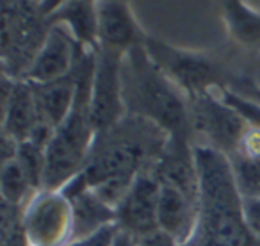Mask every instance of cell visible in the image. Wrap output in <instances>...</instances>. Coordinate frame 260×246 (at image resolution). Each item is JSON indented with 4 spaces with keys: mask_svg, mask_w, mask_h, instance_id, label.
<instances>
[{
    "mask_svg": "<svg viewBox=\"0 0 260 246\" xmlns=\"http://www.w3.org/2000/svg\"><path fill=\"white\" fill-rule=\"evenodd\" d=\"M237 152H242L249 157H258L260 159V129L248 127L244 132V138L241 141Z\"/></svg>",
    "mask_w": 260,
    "mask_h": 246,
    "instance_id": "cell-28",
    "label": "cell"
},
{
    "mask_svg": "<svg viewBox=\"0 0 260 246\" xmlns=\"http://www.w3.org/2000/svg\"><path fill=\"white\" fill-rule=\"evenodd\" d=\"M168 138L150 119L126 114L112 129L96 134L86 166L77 177L89 189L111 177H136L152 170Z\"/></svg>",
    "mask_w": 260,
    "mask_h": 246,
    "instance_id": "cell-2",
    "label": "cell"
},
{
    "mask_svg": "<svg viewBox=\"0 0 260 246\" xmlns=\"http://www.w3.org/2000/svg\"><path fill=\"white\" fill-rule=\"evenodd\" d=\"M123 55V52L107 47L96 48L89 100L91 125L96 134L112 129L126 116L121 82Z\"/></svg>",
    "mask_w": 260,
    "mask_h": 246,
    "instance_id": "cell-8",
    "label": "cell"
},
{
    "mask_svg": "<svg viewBox=\"0 0 260 246\" xmlns=\"http://www.w3.org/2000/svg\"><path fill=\"white\" fill-rule=\"evenodd\" d=\"M234 171L235 186L242 200L260 198V159L249 157L242 152L228 156Z\"/></svg>",
    "mask_w": 260,
    "mask_h": 246,
    "instance_id": "cell-21",
    "label": "cell"
},
{
    "mask_svg": "<svg viewBox=\"0 0 260 246\" xmlns=\"http://www.w3.org/2000/svg\"><path fill=\"white\" fill-rule=\"evenodd\" d=\"M64 2H70V0H43V2L40 4V9L45 16H48L50 13H54L59 6L64 4Z\"/></svg>",
    "mask_w": 260,
    "mask_h": 246,
    "instance_id": "cell-31",
    "label": "cell"
},
{
    "mask_svg": "<svg viewBox=\"0 0 260 246\" xmlns=\"http://www.w3.org/2000/svg\"><path fill=\"white\" fill-rule=\"evenodd\" d=\"M216 93L219 95V98L228 104L242 119L246 121L248 127H256L260 129V104L251 98L244 97V95H239L235 91H232L230 87L223 86L219 89H216Z\"/></svg>",
    "mask_w": 260,
    "mask_h": 246,
    "instance_id": "cell-23",
    "label": "cell"
},
{
    "mask_svg": "<svg viewBox=\"0 0 260 246\" xmlns=\"http://www.w3.org/2000/svg\"><path fill=\"white\" fill-rule=\"evenodd\" d=\"M23 209L2 203L0 212V246H32L22 223Z\"/></svg>",
    "mask_w": 260,
    "mask_h": 246,
    "instance_id": "cell-22",
    "label": "cell"
},
{
    "mask_svg": "<svg viewBox=\"0 0 260 246\" xmlns=\"http://www.w3.org/2000/svg\"><path fill=\"white\" fill-rule=\"evenodd\" d=\"M80 52H82V47L77 43V40L66 27L50 25L43 47L38 52L36 59L23 79L34 84H45L62 79L73 72Z\"/></svg>",
    "mask_w": 260,
    "mask_h": 246,
    "instance_id": "cell-13",
    "label": "cell"
},
{
    "mask_svg": "<svg viewBox=\"0 0 260 246\" xmlns=\"http://www.w3.org/2000/svg\"><path fill=\"white\" fill-rule=\"evenodd\" d=\"M145 48L152 61L177 84L187 98L226 86L230 77L219 63L200 52L182 50L162 40L146 36Z\"/></svg>",
    "mask_w": 260,
    "mask_h": 246,
    "instance_id": "cell-5",
    "label": "cell"
},
{
    "mask_svg": "<svg viewBox=\"0 0 260 246\" xmlns=\"http://www.w3.org/2000/svg\"><path fill=\"white\" fill-rule=\"evenodd\" d=\"M189 121L194 145H207L232 156L239 150L246 121L219 98L216 91L189 98Z\"/></svg>",
    "mask_w": 260,
    "mask_h": 246,
    "instance_id": "cell-7",
    "label": "cell"
},
{
    "mask_svg": "<svg viewBox=\"0 0 260 246\" xmlns=\"http://www.w3.org/2000/svg\"><path fill=\"white\" fill-rule=\"evenodd\" d=\"M98 0H70L47 16L50 25H62L82 48H98Z\"/></svg>",
    "mask_w": 260,
    "mask_h": 246,
    "instance_id": "cell-16",
    "label": "cell"
},
{
    "mask_svg": "<svg viewBox=\"0 0 260 246\" xmlns=\"http://www.w3.org/2000/svg\"><path fill=\"white\" fill-rule=\"evenodd\" d=\"M112 246H138V241H136L134 235L126 234L123 230H118L114 241H112Z\"/></svg>",
    "mask_w": 260,
    "mask_h": 246,
    "instance_id": "cell-30",
    "label": "cell"
},
{
    "mask_svg": "<svg viewBox=\"0 0 260 246\" xmlns=\"http://www.w3.org/2000/svg\"><path fill=\"white\" fill-rule=\"evenodd\" d=\"M136 241H138V246H180L177 239L171 237L166 232L159 230V228L146 235H141Z\"/></svg>",
    "mask_w": 260,
    "mask_h": 246,
    "instance_id": "cell-29",
    "label": "cell"
},
{
    "mask_svg": "<svg viewBox=\"0 0 260 246\" xmlns=\"http://www.w3.org/2000/svg\"><path fill=\"white\" fill-rule=\"evenodd\" d=\"M223 16L230 34L244 47L260 48V13L244 0H223Z\"/></svg>",
    "mask_w": 260,
    "mask_h": 246,
    "instance_id": "cell-19",
    "label": "cell"
},
{
    "mask_svg": "<svg viewBox=\"0 0 260 246\" xmlns=\"http://www.w3.org/2000/svg\"><path fill=\"white\" fill-rule=\"evenodd\" d=\"M242 216L253 237L260 241V198L242 200Z\"/></svg>",
    "mask_w": 260,
    "mask_h": 246,
    "instance_id": "cell-26",
    "label": "cell"
},
{
    "mask_svg": "<svg viewBox=\"0 0 260 246\" xmlns=\"http://www.w3.org/2000/svg\"><path fill=\"white\" fill-rule=\"evenodd\" d=\"M200 184V218L214 220L242 214V198L235 186L228 156L207 145H194Z\"/></svg>",
    "mask_w": 260,
    "mask_h": 246,
    "instance_id": "cell-6",
    "label": "cell"
},
{
    "mask_svg": "<svg viewBox=\"0 0 260 246\" xmlns=\"http://www.w3.org/2000/svg\"><path fill=\"white\" fill-rule=\"evenodd\" d=\"M32 2H36V4H38V6H40V4H41V2H43V0H32Z\"/></svg>",
    "mask_w": 260,
    "mask_h": 246,
    "instance_id": "cell-32",
    "label": "cell"
},
{
    "mask_svg": "<svg viewBox=\"0 0 260 246\" xmlns=\"http://www.w3.org/2000/svg\"><path fill=\"white\" fill-rule=\"evenodd\" d=\"M126 114L153 121L168 136L191 134L189 98L152 61L145 43L125 52L121 63Z\"/></svg>",
    "mask_w": 260,
    "mask_h": 246,
    "instance_id": "cell-1",
    "label": "cell"
},
{
    "mask_svg": "<svg viewBox=\"0 0 260 246\" xmlns=\"http://www.w3.org/2000/svg\"><path fill=\"white\" fill-rule=\"evenodd\" d=\"M30 82V80H29ZM34 95H36L38 111H40L41 121L57 129L72 112L73 102L77 93V75L75 68L70 75L62 79L52 80L45 84H34Z\"/></svg>",
    "mask_w": 260,
    "mask_h": 246,
    "instance_id": "cell-17",
    "label": "cell"
},
{
    "mask_svg": "<svg viewBox=\"0 0 260 246\" xmlns=\"http://www.w3.org/2000/svg\"><path fill=\"white\" fill-rule=\"evenodd\" d=\"M138 177V175H136ZM136 177H130V175H121V177H111L102 180L100 184L93 186V191L104 200L105 203H109L111 207H118L121 203V200L126 196L130 186L134 182Z\"/></svg>",
    "mask_w": 260,
    "mask_h": 246,
    "instance_id": "cell-24",
    "label": "cell"
},
{
    "mask_svg": "<svg viewBox=\"0 0 260 246\" xmlns=\"http://www.w3.org/2000/svg\"><path fill=\"white\" fill-rule=\"evenodd\" d=\"M2 2V73L23 79L50 30L47 16L32 0Z\"/></svg>",
    "mask_w": 260,
    "mask_h": 246,
    "instance_id": "cell-4",
    "label": "cell"
},
{
    "mask_svg": "<svg viewBox=\"0 0 260 246\" xmlns=\"http://www.w3.org/2000/svg\"><path fill=\"white\" fill-rule=\"evenodd\" d=\"M160 182L150 170L141 171L134 178L126 196L116 207V225L119 230L136 239L157 230V207H159Z\"/></svg>",
    "mask_w": 260,
    "mask_h": 246,
    "instance_id": "cell-10",
    "label": "cell"
},
{
    "mask_svg": "<svg viewBox=\"0 0 260 246\" xmlns=\"http://www.w3.org/2000/svg\"><path fill=\"white\" fill-rule=\"evenodd\" d=\"M150 171L155 175L160 186H170L198 203V168H196L194 143L191 136H170L159 159Z\"/></svg>",
    "mask_w": 260,
    "mask_h": 246,
    "instance_id": "cell-11",
    "label": "cell"
},
{
    "mask_svg": "<svg viewBox=\"0 0 260 246\" xmlns=\"http://www.w3.org/2000/svg\"><path fill=\"white\" fill-rule=\"evenodd\" d=\"M32 246H64L72 239V203L61 191L41 189L22 212Z\"/></svg>",
    "mask_w": 260,
    "mask_h": 246,
    "instance_id": "cell-9",
    "label": "cell"
},
{
    "mask_svg": "<svg viewBox=\"0 0 260 246\" xmlns=\"http://www.w3.org/2000/svg\"><path fill=\"white\" fill-rule=\"evenodd\" d=\"M98 47L118 52L145 43L148 34L143 33L126 0H98Z\"/></svg>",
    "mask_w": 260,
    "mask_h": 246,
    "instance_id": "cell-14",
    "label": "cell"
},
{
    "mask_svg": "<svg viewBox=\"0 0 260 246\" xmlns=\"http://www.w3.org/2000/svg\"><path fill=\"white\" fill-rule=\"evenodd\" d=\"M96 48H82L75 65L77 93L68 118L54 131L47 146L43 189L61 191L72 178L82 173L96 138L89 116L91 84H93Z\"/></svg>",
    "mask_w": 260,
    "mask_h": 246,
    "instance_id": "cell-3",
    "label": "cell"
},
{
    "mask_svg": "<svg viewBox=\"0 0 260 246\" xmlns=\"http://www.w3.org/2000/svg\"><path fill=\"white\" fill-rule=\"evenodd\" d=\"M226 87H230L232 91L239 95H244V97L251 98V100L258 102L260 104V86H256L251 79L248 77H230Z\"/></svg>",
    "mask_w": 260,
    "mask_h": 246,
    "instance_id": "cell-27",
    "label": "cell"
},
{
    "mask_svg": "<svg viewBox=\"0 0 260 246\" xmlns=\"http://www.w3.org/2000/svg\"><path fill=\"white\" fill-rule=\"evenodd\" d=\"M0 193H2V203L11 207L25 209V205L38 195V189L30 184L23 168L16 159L2 163L0 170Z\"/></svg>",
    "mask_w": 260,
    "mask_h": 246,
    "instance_id": "cell-20",
    "label": "cell"
},
{
    "mask_svg": "<svg viewBox=\"0 0 260 246\" xmlns=\"http://www.w3.org/2000/svg\"><path fill=\"white\" fill-rule=\"evenodd\" d=\"M159 230L175 237L180 246L194 239L200 225V205L170 186H160L157 207Z\"/></svg>",
    "mask_w": 260,
    "mask_h": 246,
    "instance_id": "cell-15",
    "label": "cell"
},
{
    "mask_svg": "<svg viewBox=\"0 0 260 246\" xmlns=\"http://www.w3.org/2000/svg\"><path fill=\"white\" fill-rule=\"evenodd\" d=\"M72 203V239H82L116 225V209L105 203L93 189H84L68 198Z\"/></svg>",
    "mask_w": 260,
    "mask_h": 246,
    "instance_id": "cell-18",
    "label": "cell"
},
{
    "mask_svg": "<svg viewBox=\"0 0 260 246\" xmlns=\"http://www.w3.org/2000/svg\"><path fill=\"white\" fill-rule=\"evenodd\" d=\"M118 225H111V227L102 228L100 232L93 235H87L82 239H73V241L66 242L64 246H112L116 234H118Z\"/></svg>",
    "mask_w": 260,
    "mask_h": 246,
    "instance_id": "cell-25",
    "label": "cell"
},
{
    "mask_svg": "<svg viewBox=\"0 0 260 246\" xmlns=\"http://www.w3.org/2000/svg\"><path fill=\"white\" fill-rule=\"evenodd\" d=\"M41 123L32 82L2 73V134L27 141Z\"/></svg>",
    "mask_w": 260,
    "mask_h": 246,
    "instance_id": "cell-12",
    "label": "cell"
}]
</instances>
